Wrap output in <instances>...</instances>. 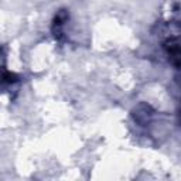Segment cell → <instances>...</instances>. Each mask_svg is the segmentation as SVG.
<instances>
[{
  "label": "cell",
  "instance_id": "obj_1",
  "mask_svg": "<svg viewBox=\"0 0 181 181\" xmlns=\"http://www.w3.org/2000/svg\"><path fill=\"white\" fill-rule=\"evenodd\" d=\"M16 74H10V72H6L4 74V77H3V79H4V82H9V84H10V82H16L17 81V79H16Z\"/></svg>",
  "mask_w": 181,
  "mask_h": 181
}]
</instances>
